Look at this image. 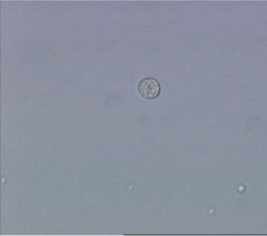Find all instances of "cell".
Returning <instances> with one entry per match:
<instances>
[{
	"mask_svg": "<svg viewBox=\"0 0 267 236\" xmlns=\"http://www.w3.org/2000/svg\"><path fill=\"white\" fill-rule=\"evenodd\" d=\"M138 91L141 97L147 100H152L160 94V84L155 78H144L139 84Z\"/></svg>",
	"mask_w": 267,
	"mask_h": 236,
	"instance_id": "cell-1",
	"label": "cell"
}]
</instances>
